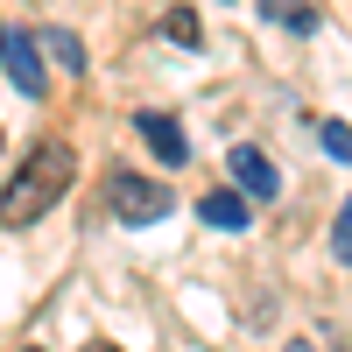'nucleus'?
<instances>
[{
	"mask_svg": "<svg viewBox=\"0 0 352 352\" xmlns=\"http://www.w3.org/2000/svg\"><path fill=\"white\" fill-rule=\"evenodd\" d=\"M71 184H78V155L64 148V141H36L28 162L14 169V184L0 190V226H36Z\"/></svg>",
	"mask_w": 352,
	"mask_h": 352,
	"instance_id": "obj_1",
	"label": "nucleus"
},
{
	"mask_svg": "<svg viewBox=\"0 0 352 352\" xmlns=\"http://www.w3.org/2000/svg\"><path fill=\"white\" fill-rule=\"evenodd\" d=\"M106 212L120 226H155V219H169V184H155L141 169H113L106 176Z\"/></svg>",
	"mask_w": 352,
	"mask_h": 352,
	"instance_id": "obj_2",
	"label": "nucleus"
},
{
	"mask_svg": "<svg viewBox=\"0 0 352 352\" xmlns=\"http://www.w3.org/2000/svg\"><path fill=\"white\" fill-rule=\"evenodd\" d=\"M226 162H232V184H240V197H254V204H268V197L282 190V176H275V162L261 155V148H232Z\"/></svg>",
	"mask_w": 352,
	"mask_h": 352,
	"instance_id": "obj_3",
	"label": "nucleus"
},
{
	"mask_svg": "<svg viewBox=\"0 0 352 352\" xmlns=\"http://www.w3.org/2000/svg\"><path fill=\"white\" fill-rule=\"evenodd\" d=\"M0 56H8V78L21 99H43V56H36V36H8L0 43Z\"/></svg>",
	"mask_w": 352,
	"mask_h": 352,
	"instance_id": "obj_4",
	"label": "nucleus"
},
{
	"mask_svg": "<svg viewBox=\"0 0 352 352\" xmlns=\"http://www.w3.org/2000/svg\"><path fill=\"white\" fill-rule=\"evenodd\" d=\"M134 134L148 141V148H155L169 169H176V162H190V141H184V127H176L169 113H134Z\"/></svg>",
	"mask_w": 352,
	"mask_h": 352,
	"instance_id": "obj_5",
	"label": "nucleus"
},
{
	"mask_svg": "<svg viewBox=\"0 0 352 352\" xmlns=\"http://www.w3.org/2000/svg\"><path fill=\"white\" fill-rule=\"evenodd\" d=\"M197 219L219 226V232H247V226H254V212H247L240 190H204V197H197Z\"/></svg>",
	"mask_w": 352,
	"mask_h": 352,
	"instance_id": "obj_6",
	"label": "nucleus"
},
{
	"mask_svg": "<svg viewBox=\"0 0 352 352\" xmlns=\"http://www.w3.org/2000/svg\"><path fill=\"white\" fill-rule=\"evenodd\" d=\"M261 14H268L275 28H296V36L317 28V8H310V0H261Z\"/></svg>",
	"mask_w": 352,
	"mask_h": 352,
	"instance_id": "obj_7",
	"label": "nucleus"
},
{
	"mask_svg": "<svg viewBox=\"0 0 352 352\" xmlns=\"http://www.w3.org/2000/svg\"><path fill=\"white\" fill-rule=\"evenodd\" d=\"M36 50H50L64 71H85V50H78V36H71V28H50V36H43Z\"/></svg>",
	"mask_w": 352,
	"mask_h": 352,
	"instance_id": "obj_8",
	"label": "nucleus"
},
{
	"mask_svg": "<svg viewBox=\"0 0 352 352\" xmlns=\"http://www.w3.org/2000/svg\"><path fill=\"white\" fill-rule=\"evenodd\" d=\"M317 141H324L338 162H352V127H345V120H324V127H317Z\"/></svg>",
	"mask_w": 352,
	"mask_h": 352,
	"instance_id": "obj_9",
	"label": "nucleus"
},
{
	"mask_svg": "<svg viewBox=\"0 0 352 352\" xmlns=\"http://www.w3.org/2000/svg\"><path fill=\"white\" fill-rule=\"evenodd\" d=\"M331 254L352 268V197H345V212H338V226H331Z\"/></svg>",
	"mask_w": 352,
	"mask_h": 352,
	"instance_id": "obj_10",
	"label": "nucleus"
},
{
	"mask_svg": "<svg viewBox=\"0 0 352 352\" xmlns=\"http://www.w3.org/2000/svg\"><path fill=\"white\" fill-rule=\"evenodd\" d=\"M169 36L184 43V50H197V14L190 8H169Z\"/></svg>",
	"mask_w": 352,
	"mask_h": 352,
	"instance_id": "obj_11",
	"label": "nucleus"
},
{
	"mask_svg": "<svg viewBox=\"0 0 352 352\" xmlns=\"http://www.w3.org/2000/svg\"><path fill=\"white\" fill-rule=\"evenodd\" d=\"M85 352H120V345H113V338H92V345H85Z\"/></svg>",
	"mask_w": 352,
	"mask_h": 352,
	"instance_id": "obj_12",
	"label": "nucleus"
},
{
	"mask_svg": "<svg viewBox=\"0 0 352 352\" xmlns=\"http://www.w3.org/2000/svg\"><path fill=\"white\" fill-rule=\"evenodd\" d=\"M289 352H310V345H289Z\"/></svg>",
	"mask_w": 352,
	"mask_h": 352,
	"instance_id": "obj_13",
	"label": "nucleus"
},
{
	"mask_svg": "<svg viewBox=\"0 0 352 352\" xmlns=\"http://www.w3.org/2000/svg\"><path fill=\"white\" fill-rule=\"evenodd\" d=\"M0 43H8V28H0Z\"/></svg>",
	"mask_w": 352,
	"mask_h": 352,
	"instance_id": "obj_14",
	"label": "nucleus"
},
{
	"mask_svg": "<svg viewBox=\"0 0 352 352\" xmlns=\"http://www.w3.org/2000/svg\"><path fill=\"white\" fill-rule=\"evenodd\" d=\"M28 352H43V345H28Z\"/></svg>",
	"mask_w": 352,
	"mask_h": 352,
	"instance_id": "obj_15",
	"label": "nucleus"
}]
</instances>
